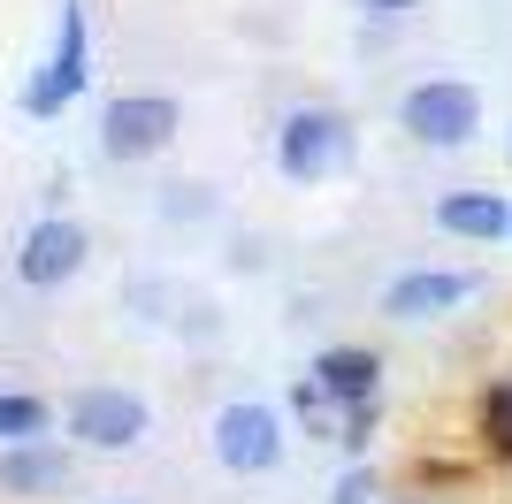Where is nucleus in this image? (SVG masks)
I'll list each match as a JSON object with an SVG mask.
<instances>
[{
  "mask_svg": "<svg viewBox=\"0 0 512 504\" xmlns=\"http://www.w3.org/2000/svg\"><path fill=\"white\" fill-rule=\"evenodd\" d=\"M352 161V123H344L337 107H291L276 130V168L291 184H321V176H337Z\"/></svg>",
  "mask_w": 512,
  "mask_h": 504,
  "instance_id": "f257e3e1",
  "label": "nucleus"
},
{
  "mask_svg": "<svg viewBox=\"0 0 512 504\" xmlns=\"http://www.w3.org/2000/svg\"><path fill=\"white\" fill-rule=\"evenodd\" d=\"M398 123H406V138H421V146H467L474 130H482V92L459 77H428L413 84L406 100H398Z\"/></svg>",
  "mask_w": 512,
  "mask_h": 504,
  "instance_id": "f03ea898",
  "label": "nucleus"
},
{
  "mask_svg": "<svg viewBox=\"0 0 512 504\" xmlns=\"http://www.w3.org/2000/svg\"><path fill=\"white\" fill-rule=\"evenodd\" d=\"M176 130H184V107L169 92H123L100 115V153L107 161H153V153H169Z\"/></svg>",
  "mask_w": 512,
  "mask_h": 504,
  "instance_id": "7ed1b4c3",
  "label": "nucleus"
},
{
  "mask_svg": "<svg viewBox=\"0 0 512 504\" xmlns=\"http://www.w3.org/2000/svg\"><path fill=\"white\" fill-rule=\"evenodd\" d=\"M62 420L85 451H130V443H146V428H153L146 398H138V390H115V382H85Z\"/></svg>",
  "mask_w": 512,
  "mask_h": 504,
  "instance_id": "20e7f679",
  "label": "nucleus"
},
{
  "mask_svg": "<svg viewBox=\"0 0 512 504\" xmlns=\"http://www.w3.org/2000/svg\"><path fill=\"white\" fill-rule=\"evenodd\" d=\"M214 459L230 466V474H268V466H283V420L276 405L260 398H237L214 413Z\"/></svg>",
  "mask_w": 512,
  "mask_h": 504,
  "instance_id": "39448f33",
  "label": "nucleus"
},
{
  "mask_svg": "<svg viewBox=\"0 0 512 504\" xmlns=\"http://www.w3.org/2000/svg\"><path fill=\"white\" fill-rule=\"evenodd\" d=\"M85 252H92L85 222L46 214V222H31V230H23V245H16V283H23V291H62L69 275L85 268Z\"/></svg>",
  "mask_w": 512,
  "mask_h": 504,
  "instance_id": "423d86ee",
  "label": "nucleus"
},
{
  "mask_svg": "<svg viewBox=\"0 0 512 504\" xmlns=\"http://www.w3.org/2000/svg\"><path fill=\"white\" fill-rule=\"evenodd\" d=\"M85 77H92V31H85V8L69 0L62 8V39H54V62L23 84V115H62V107L85 92Z\"/></svg>",
  "mask_w": 512,
  "mask_h": 504,
  "instance_id": "0eeeda50",
  "label": "nucleus"
},
{
  "mask_svg": "<svg viewBox=\"0 0 512 504\" xmlns=\"http://www.w3.org/2000/svg\"><path fill=\"white\" fill-rule=\"evenodd\" d=\"M291 405H299L314 443H367L375 436V413H383V398H337V390H321L314 375L291 390Z\"/></svg>",
  "mask_w": 512,
  "mask_h": 504,
  "instance_id": "6e6552de",
  "label": "nucleus"
},
{
  "mask_svg": "<svg viewBox=\"0 0 512 504\" xmlns=\"http://www.w3.org/2000/svg\"><path fill=\"white\" fill-rule=\"evenodd\" d=\"M467 298H474L467 268H413L383 291V314L390 321H436V314H451V306H467Z\"/></svg>",
  "mask_w": 512,
  "mask_h": 504,
  "instance_id": "1a4fd4ad",
  "label": "nucleus"
},
{
  "mask_svg": "<svg viewBox=\"0 0 512 504\" xmlns=\"http://www.w3.org/2000/svg\"><path fill=\"white\" fill-rule=\"evenodd\" d=\"M69 474H77V459H69L62 443H46V436L0 443V489H8V497H62Z\"/></svg>",
  "mask_w": 512,
  "mask_h": 504,
  "instance_id": "9d476101",
  "label": "nucleus"
},
{
  "mask_svg": "<svg viewBox=\"0 0 512 504\" xmlns=\"http://www.w3.org/2000/svg\"><path fill=\"white\" fill-rule=\"evenodd\" d=\"M436 230L467 237V245H505L512 237V199L505 191H444V199H436Z\"/></svg>",
  "mask_w": 512,
  "mask_h": 504,
  "instance_id": "9b49d317",
  "label": "nucleus"
},
{
  "mask_svg": "<svg viewBox=\"0 0 512 504\" xmlns=\"http://www.w3.org/2000/svg\"><path fill=\"white\" fill-rule=\"evenodd\" d=\"M314 382L337 390V398H383V359L360 352V344H329V352L314 359Z\"/></svg>",
  "mask_w": 512,
  "mask_h": 504,
  "instance_id": "f8f14e48",
  "label": "nucleus"
},
{
  "mask_svg": "<svg viewBox=\"0 0 512 504\" xmlns=\"http://www.w3.org/2000/svg\"><path fill=\"white\" fill-rule=\"evenodd\" d=\"M54 428V405L31 398V390H0V443H31Z\"/></svg>",
  "mask_w": 512,
  "mask_h": 504,
  "instance_id": "ddd939ff",
  "label": "nucleus"
},
{
  "mask_svg": "<svg viewBox=\"0 0 512 504\" xmlns=\"http://www.w3.org/2000/svg\"><path fill=\"white\" fill-rule=\"evenodd\" d=\"M482 443H490L497 459H512V375L482 398Z\"/></svg>",
  "mask_w": 512,
  "mask_h": 504,
  "instance_id": "4468645a",
  "label": "nucleus"
},
{
  "mask_svg": "<svg viewBox=\"0 0 512 504\" xmlns=\"http://www.w3.org/2000/svg\"><path fill=\"white\" fill-rule=\"evenodd\" d=\"M367 497H375V474H367V466H352V474L337 482V497H329V504H367Z\"/></svg>",
  "mask_w": 512,
  "mask_h": 504,
  "instance_id": "2eb2a0df",
  "label": "nucleus"
},
{
  "mask_svg": "<svg viewBox=\"0 0 512 504\" xmlns=\"http://www.w3.org/2000/svg\"><path fill=\"white\" fill-rule=\"evenodd\" d=\"M352 8H367V16H413L421 0H352Z\"/></svg>",
  "mask_w": 512,
  "mask_h": 504,
  "instance_id": "dca6fc26",
  "label": "nucleus"
},
{
  "mask_svg": "<svg viewBox=\"0 0 512 504\" xmlns=\"http://www.w3.org/2000/svg\"><path fill=\"white\" fill-rule=\"evenodd\" d=\"M390 504H421V497H390Z\"/></svg>",
  "mask_w": 512,
  "mask_h": 504,
  "instance_id": "f3484780",
  "label": "nucleus"
},
{
  "mask_svg": "<svg viewBox=\"0 0 512 504\" xmlns=\"http://www.w3.org/2000/svg\"><path fill=\"white\" fill-rule=\"evenodd\" d=\"M115 504H138V497H115Z\"/></svg>",
  "mask_w": 512,
  "mask_h": 504,
  "instance_id": "a211bd4d",
  "label": "nucleus"
},
{
  "mask_svg": "<svg viewBox=\"0 0 512 504\" xmlns=\"http://www.w3.org/2000/svg\"><path fill=\"white\" fill-rule=\"evenodd\" d=\"M505 146H512V138H505Z\"/></svg>",
  "mask_w": 512,
  "mask_h": 504,
  "instance_id": "6ab92c4d",
  "label": "nucleus"
}]
</instances>
